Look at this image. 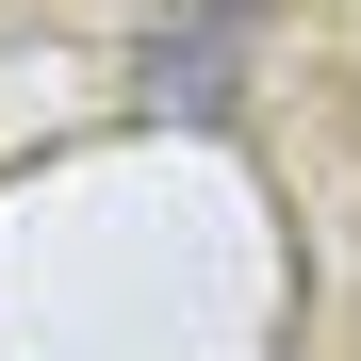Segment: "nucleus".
Segmentation results:
<instances>
[{
  "instance_id": "nucleus-1",
  "label": "nucleus",
  "mask_w": 361,
  "mask_h": 361,
  "mask_svg": "<svg viewBox=\"0 0 361 361\" xmlns=\"http://www.w3.org/2000/svg\"><path fill=\"white\" fill-rule=\"evenodd\" d=\"M247 82V0H148V115H230Z\"/></svg>"
}]
</instances>
